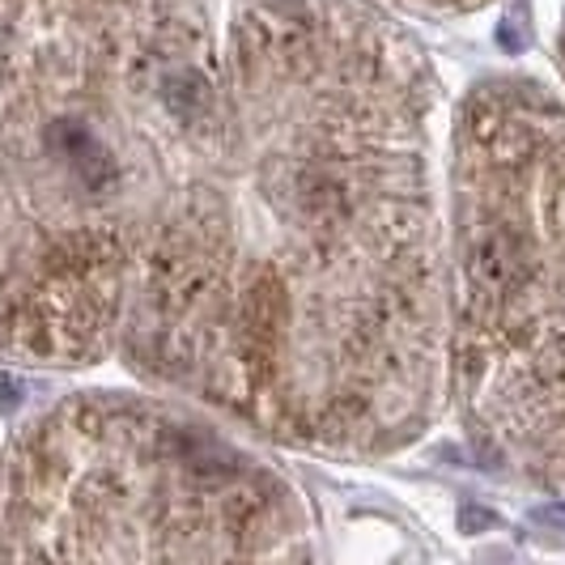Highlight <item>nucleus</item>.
I'll use <instances>...</instances> for the list:
<instances>
[{
    "mask_svg": "<svg viewBox=\"0 0 565 565\" xmlns=\"http://www.w3.org/2000/svg\"><path fill=\"white\" fill-rule=\"evenodd\" d=\"M447 358L472 447L565 498V103L481 82L451 132Z\"/></svg>",
    "mask_w": 565,
    "mask_h": 565,
    "instance_id": "1",
    "label": "nucleus"
},
{
    "mask_svg": "<svg viewBox=\"0 0 565 565\" xmlns=\"http://www.w3.org/2000/svg\"><path fill=\"white\" fill-rule=\"evenodd\" d=\"M18 536L43 557L289 562L311 553L281 472L174 399L85 396L30 443Z\"/></svg>",
    "mask_w": 565,
    "mask_h": 565,
    "instance_id": "2",
    "label": "nucleus"
},
{
    "mask_svg": "<svg viewBox=\"0 0 565 565\" xmlns=\"http://www.w3.org/2000/svg\"><path fill=\"white\" fill-rule=\"evenodd\" d=\"M9 408H18V383L0 370V413H9Z\"/></svg>",
    "mask_w": 565,
    "mask_h": 565,
    "instance_id": "3",
    "label": "nucleus"
}]
</instances>
